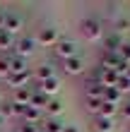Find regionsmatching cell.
<instances>
[{
  "label": "cell",
  "mask_w": 130,
  "mask_h": 132,
  "mask_svg": "<svg viewBox=\"0 0 130 132\" xmlns=\"http://www.w3.org/2000/svg\"><path fill=\"white\" fill-rule=\"evenodd\" d=\"M80 34L87 38V41H101L104 38V24H101V19H96V17H85V19H80Z\"/></svg>",
  "instance_id": "obj_1"
},
{
  "label": "cell",
  "mask_w": 130,
  "mask_h": 132,
  "mask_svg": "<svg viewBox=\"0 0 130 132\" xmlns=\"http://www.w3.org/2000/svg\"><path fill=\"white\" fill-rule=\"evenodd\" d=\"M53 55L58 60H67V58L80 55L77 53V41H72V38H58V43L53 46Z\"/></svg>",
  "instance_id": "obj_2"
},
{
  "label": "cell",
  "mask_w": 130,
  "mask_h": 132,
  "mask_svg": "<svg viewBox=\"0 0 130 132\" xmlns=\"http://www.w3.org/2000/svg\"><path fill=\"white\" fill-rule=\"evenodd\" d=\"M32 79H34V75H32V70L27 67V70H22V72H10L5 77V84L14 91V89H27L29 84H32Z\"/></svg>",
  "instance_id": "obj_3"
},
{
  "label": "cell",
  "mask_w": 130,
  "mask_h": 132,
  "mask_svg": "<svg viewBox=\"0 0 130 132\" xmlns=\"http://www.w3.org/2000/svg\"><path fill=\"white\" fill-rule=\"evenodd\" d=\"M34 51H36V38L34 36H19V38H14V55H19V58L27 60Z\"/></svg>",
  "instance_id": "obj_4"
},
{
  "label": "cell",
  "mask_w": 130,
  "mask_h": 132,
  "mask_svg": "<svg viewBox=\"0 0 130 132\" xmlns=\"http://www.w3.org/2000/svg\"><path fill=\"white\" fill-rule=\"evenodd\" d=\"M60 65H63V72L65 75H70V77H80V75H85V60H82L80 55H75V58H67V60H60Z\"/></svg>",
  "instance_id": "obj_5"
},
{
  "label": "cell",
  "mask_w": 130,
  "mask_h": 132,
  "mask_svg": "<svg viewBox=\"0 0 130 132\" xmlns=\"http://www.w3.org/2000/svg\"><path fill=\"white\" fill-rule=\"evenodd\" d=\"M36 38V46H46V48H53V46L58 43V29L56 27H43L39 29V36H34Z\"/></svg>",
  "instance_id": "obj_6"
},
{
  "label": "cell",
  "mask_w": 130,
  "mask_h": 132,
  "mask_svg": "<svg viewBox=\"0 0 130 132\" xmlns=\"http://www.w3.org/2000/svg\"><path fill=\"white\" fill-rule=\"evenodd\" d=\"M82 91H85V98H101L104 96V84L87 75L85 77V84H82Z\"/></svg>",
  "instance_id": "obj_7"
},
{
  "label": "cell",
  "mask_w": 130,
  "mask_h": 132,
  "mask_svg": "<svg viewBox=\"0 0 130 132\" xmlns=\"http://www.w3.org/2000/svg\"><path fill=\"white\" fill-rule=\"evenodd\" d=\"M101 46H104L101 51H106V53H118V48L123 46V36L116 34V31H109V34H104Z\"/></svg>",
  "instance_id": "obj_8"
},
{
  "label": "cell",
  "mask_w": 130,
  "mask_h": 132,
  "mask_svg": "<svg viewBox=\"0 0 130 132\" xmlns=\"http://www.w3.org/2000/svg\"><path fill=\"white\" fill-rule=\"evenodd\" d=\"M32 75H34V82L41 84L46 79H51V77H56V67H53V63H43V65H39L36 70H32Z\"/></svg>",
  "instance_id": "obj_9"
},
{
  "label": "cell",
  "mask_w": 130,
  "mask_h": 132,
  "mask_svg": "<svg viewBox=\"0 0 130 132\" xmlns=\"http://www.w3.org/2000/svg\"><path fill=\"white\" fill-rule=\"evenodd\" d=\"M60 87H63V82H60V77L56 75V77H51V79H46V82H41L39 84V91H43L48 98H53L60 91Z\"/></svg>",
  "instance_id": "obj_10"
},
{
  "label": "cell",
  "mask_w": 130,
  "mask_h": 132,
  "mask_svg": "<svg viewBox=\"0 0 130 132\" xmlns=\"http://www.w3.org/2000/svg\"><path fill=\"white\" fill-rule=\"evenodd\" d=\"M113 130H116V120H111V118H101V115H94L91 132H113Z\"/></svg>",
  "instance_id": "obj_11"
},
{
  "label": "cell",
  "mask_w": 130,
  "mask_h": 132,
  "mask_svg": "<svg viewBox=\"0 0 130 132\" xmlns=\"http://www.w3.org/2000/svg\"><path fill=\"white\" fill-rule=\"evenodd\" d=\"M3 29H5L7 34L14 36V34L22 29V17H19L17 12H7V14H5V27H3Z\"/></svg>",
  "instance_id": "obj_12"
},
{
  "label": "cell",
  "mask_w": 130,
  "mask_h": 132,
  "mask_svg": "<svg viewBox=\"0 0 130 132\" xmlns=\"http://www.w3.org/2000/svg\"><path fill=\"white\" fill-rule=\"evenodd\" d=\"M118 63H120L118 53H106V51H101V55H99V67H104V70H116Z\"/></svg>",
  "instance_id": "obj_13"
},
{
  "label": "cell",
  "mask_w": 130,
  "mask_h": 132,
  "mask_svg": "<svg viewBox=\"0 0 130 132\" xmlns=\"http://www.w3.org/2000/svg\"><path fill=\"white\" fill-rule=\"evenodd\" d=\"M41 115H43V111H39V108H34V106H27L19 120L32 122V125H41Z\"/></svg>",
  "instance_id": "obj_14"
},
{
  "label": "cell",
  "mask_w": 130,
  "mask_h": 132,
  "mask_svg": "<svg viewBox=\"0 0 130 132\" xmlns=\"http://www.w3.org/2000/svg\"><path fill=\"white\" fill-rule=\"evenodd\" d=\"M29 98H32V89H14L12 91V103L14 106H19V108H24V106H29Z\"/></svg>",
  "instance_id": "obj_15"
},
{
  "label": "cell",
  "mask_w": 130,
  "mask_h": 132,
  "mask_svg": "<svg viewBox=\"0 0 130 132\" xmlns=\"http://www.w3.org/2000/svg\"><path fill=\"white\" fill-rule=\"evenodd\" d=\"M101 101H106V103H113V106H120L123 103V94L116 89V87H104V96Z\"/></svg>",
  "instance_id": "obj_16"
},
{
  "label": "cell",
  "mask_w": 130,
  "mask_h": 132,
  "mask_svg": "<svg viewBox=\"0 0 130 132\" xmlns=\"http://www.w3.org/2000/svg\"><path fill=\"white\" fill-rule=\"evenodd\" d=\"M63 127H65V122L60 120V118H46L39 125L41 132H63Z\"/></svg>",
  "instance_id": "obj_17"
},
{
  "label": "cell",
  "mask_w": 130,
  "mask_h": 132,
  "mask_svg": "<svg viewBox=\"0 0 130 132\" xmlns=\"http://www.w3.org/2000/svg\"><path fill=\"white\" fill-rule=\"evenodd\" d=\"M46 113H48V118H60V113H63V101L60 98H48V103H46V108H43Z\"/></svg>",
  "instance_id": "obj_18"
},
{
  "label": "cell",
  "mask_w": 130,
  "mask_h": 132,
  "mask_svg": "<svg viewBox=\"0 0 130 132\" xmlns=\"http://www.w3.org/2000/svg\"><path fill=\"white\" fill-rule=\"evenodd\" d=\"M99 82H101L104 87H116L118 75L113 72V70H104V67H101V72H99Z\"/></svg>",
  "instance_id": "obj_19"
},
{
  "label": "cell",
  "mask_w": 130,
  "mask_h": 132,
  "mask_svg": "<svg viewBox=\"0 0 130 132\" xmlns=\"http://www.w3.org/2000/svg\"><path fill=\"white\" fill-rule=\"evenodd\" d=\"M96 115L116 120V115H118V106H113V103H106V101H101V106H99V113H96Z\"/></svg>",
  "instance_id": "obj_20"
},
{
  "label": "cell",
  "mask_w": 130,
  "mask_h": 132,
  "mask_svg": "<svg viewBox=\"0 0 130 132\" xmlns=\"http://www.w3.org/2000/svg\"><path fill=\"white\" fill-rule=\"evenodd\" d=\"M10 48H14V36H12V34H7L5 29H0V53L5 55Z\"/></svg>",
  "instance_id": "obj_21"
},
{
  "label": "cell",
  "mask_w": 130,
  "mask_h": 132,
  "mask_svg": "<svg viewBox=\"0 0 130 132\" xmlns=\"http://www.w3.org/2000/svg\"><path fill=\"white\" fill-rule=\"evenodd\" d=\"M46 103H48V96L43 94V91H32V98H29V106L39 108V111H43Z\"/></svg>",
  "instance_id": "obj_22"
},
{
  "label": "cell",
  "mask_w": 130,
  "mask_h": 132,
  "mask_svg": "<svg viewBox=\"0 0 130 132\" xmlns=\"http://www.w3.org/2000/svg\"><path fill=\"white\" fill-rule=\"evenodd\" d=\"M111 31H116L123 36V31H130V17H116L113 19V29Z\"/></svg>",
  "instance_id": "obj_23"
},
{
  "label": "cell",
  "mask_w": 130,
  "mask_h": 132,
  "mask_svg": "<svg viewBox=\"0 0 130 132\" xmlns=\"http://www.w3.org/2000/svg\"><path fill=\"white\" fill-rule=\"evenodd\" d=\"M22 70H27V60L12 53L10 55V72H22Z\"/></svg>",
  "instance_id": "obj_24"
},
{
  "label": "cell",
  "mask_w": 130,
  "mask_h": 132,
  "mask_svg": "<svg viewBox=\"0 0 130 132\" xmlns=\"http://www.w3.org/2000/svg\"><path fill=\"white\" fill-rule=\"evenodd\" d=\"M0 115L7 120V118H14V103L12 101H3L0 103Z\"/></svg>",
  "instance_id": "obj_25"
},
{
  "label": "cell",
  "mask_w": 130,
  "mask_h": 132,
  "mask_svg": "<svg viewBox=\"0 0 130 132\" xmlns=\"http://www.w3.org/2000/svg\"><path fill=\"white\" fill-rule=\"evenodd\" d=\"M10 75V55H0V79H5V77Z\"/></svg>",
  "instance_id": "obj_26"
},
{
  "label": "cell",
  "mask_w": 130,
  "mask_h": 132,
  "mask_svg": "<svg viewBox=\"0 0 130 132\" xmlns=\"http://www.w3.org/2000/svg\"><path fill=\"white\" fill-rule=\"evenodd\" d=\"M99 106H101V98H85V108H87L91 115L99 113Z\"/></svg>",
  "instance_id": "obj_27"
},
{
  "label": "cell",
  "mask_w": 130,
  "mask_h": 132,
  "mask_svg": "<svg viewBox=\"0 0 130 132\" xmlns=\"http://www.w3.org/2000/svg\"><path fill=\"white\" fill-rule=\"evenodd\" d=\"M118 58L130 65V41H123V46L118 48Z\"/></svg>",
  "instance_id": "obj_28"
},
{
  "label": "cell",
  "mask_w": 130,
  "mask_h": 132,
  "mask_svg": "<svg viewBox=\"0 0 130 132\" xmlns=\"http://www.w3.org/2000/svg\"><path fill=\"white\" fill-rule=\"evenodd\" d=\"M116 89L120 91V94H130V79H128V77H118V82H116Z\"/></svg>",
  "instance_id": "obj_29"
},
{
  "label": "cell",
  "mask_w": 130,
  "mask_h": 132,
  "mask_svg": "<svg viewBox=\"0 0 130 132\" xmlns=\"http://www.w3.org/2000/svg\"><path fill=\"white\" fill-rule=\"evenodd\" d=\"M118 115H120L123 120H130V98H128V101H123V103L118 106Z\"/></svg>",
  "instance_id": "obj_30"
},
{
  "label": "cell",
  "mask_w": 130,
  "mask_h": 132,
  "mask_svg": "<svg viewBox=\"0 0 130 132\" xmlns=\"http://www.w3.org/2000/svg\"><path fill=\"white\" fill-rule=\"evenodd\" d=\"M17 132H39V125H32V122H24V120H19Z\"/></svg>",
  "instance_id": "obj_31"
},
{
  "label": "cell",
  "mask_w": 130,
  "mask_h": 132,
  "mask_svg": "<svg viewBox=\"0 0 130 132\" xmlns=\"http://www.w3.org/2000/svg\"><path fill=\"white\" fill-rule=\"evenodd\" d=\"M63 132H82V130H80V125H72V122H65Z\"/></svg>",
  "instance_id": "obj_32"
},
{
  "label": "cell",
  "mask_w": 130,
  "mask_h": 132,
  "mask_svg": "<svg viewBox=\"0 0 130 132\" xmlns=\"http://www.w3.org/2000/svg\"><path fill=\"white\" fill-rule=\"evenodd\" d=\"M5 14H7V10H0V29L5 27Z\"/></svg>",
  "instance_id": "obj_33"
},
{
  "label": "cell",
  "mask_w": 130,
  "mask_h": 132,
  "mask_svg": "<svg viewBox=\"0 0 130 132\" xmlns=\"http://www.w3.org/2000/svg\"><path fill=\"white\" fill-rule=\"evenodd\" d=\"M123 77H128V79H130V65H128V70H125V75Z\"/></svg>",
  "instance_id": "obj_34"
},
{
  "label": "cell",
  "mask_w": 130,
  "mask_h": 132,
  "mask_svg": "<svg viewBox=\"0 0 130 132\" xmlns=\"http://www.w3.org/2000/svg\"><path fill=\"white\" fill-rule=\"evenodd\" d=\"M5 125V118H3V115H0V127H3Z\"/></svg>",
  "instance_id": "obj_35"
},
{
  "label": "cell",
  "mask_w": 130,
  "mask_h": 132,
  "mask_svg": "<svg viewBox=\"0 0 130 132\" xmlns=\"http://www.w3.org/2000/svg\"><path fill=\"white\" fill-rule=\"evenodd\" d=\"M39 132H41V130H39Z\"/></svg>",
  "instance_id": "obj_36"
}]
</instances>
